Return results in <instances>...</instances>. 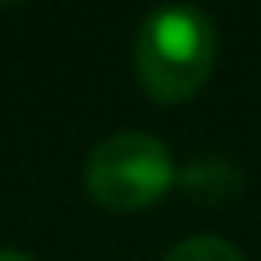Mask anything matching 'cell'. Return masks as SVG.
<instances>
[{
	"mask_svg": "<svg viewBox=\"0 0 261 261\" xmlns=\"http://www.w3.org/2000/svg\"><path fill=\"white\" fill-rule=\"evenodd\" d=\"M215 62V23L207 12L177 4L146 16L135 39V73L150 100L180 104L196 96Z\"/></svg>",
	"mask_w": 261,
	"mask_h": 261,
	"instance_id": "obj_1",
	"label": "cell"
},
{
	"mask_svg": "<svg viewBox=\"0 0 261 261\" xmlns=\"http://www.w3.org/2000/svg\"><path fill=\"white\" fill-rule=\"evenodd\" d=\"M173 154L162 139L123 130L104 139L85 162V188L108 212H142L173 188Z\"/></svg>",
	"mask_w": 261,
	"mask_h": 261,
	"instance_id": "obj_2",
	"label": "cell"
},
{
	"mask_svg": "<svg viewBox=\"0 0 261 261\" xmlns=\"http://www.w3.org/2000/svg\"><path fill=\"white\" fill-rule=\"evenodd\" d=\"M242 188V173L227 162V158H196L192 165L185 169V192L196 196L200 204H223L230 196H238Z\"/></svg>",
	"mask_w": 261,
	"mask_h": 261,
	"instance_id": "obj_3",
	"label": "cell"
},
{
	"mask_svg": "<svg viewBox=\"0 0 261 261\" xmlns=\"http://www.w3.org/2000/svg\"><path fill=\"white\" fill-rule=\"evenodd\" d=\"M165 261H246L227 238H215V234H196L185 238L180 246H173L165 253Z\"/></svg>",
	"mask_w": 261,
	"mask_h": 261,
	"instance_id": "obj_4",
	"label": "cell"
},
{
	"mask_svg": "<svg viewBox=\"0 0 261 261\" xmlns=\"http://www.w3.org/2000/svg\"><path fill=\"white\" fill-rule=\"evenodd\" d=\"M0 261H35V257H27L19 250H0Z\"/></svg>",
	"mask_w": 261,
	"mask_h": 261,
	"instance_id": "obj_5",
	"label": "cell"
}]
</instances>
